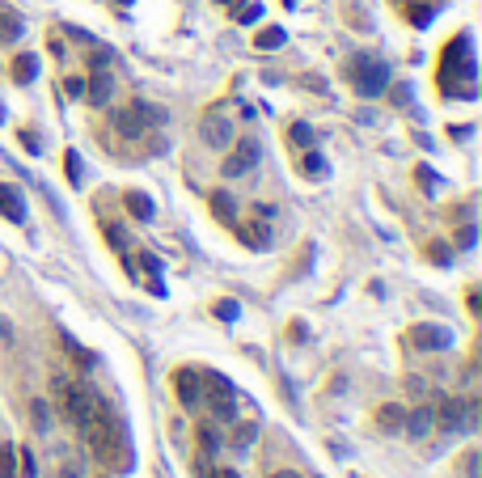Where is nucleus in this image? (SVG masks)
Wrapping results in <instances>:
<instances>
[{"label":"nucleus","instance_id":"f257e3e1","mask_svg":"<svg viewBox=\"0 0 482 478\" xmlns=\"http://www.w3.org/2000/svg\"><path fill=\"white\" fill-rule=\"evenodd\" d=\"M440 64H445L440 85L449 89V97H474V42H470V34H457L445 47Z\"/></svg>","mask_w":482,"mask_h":478},{"label":"nucleus","instance_id":"f03ea898","mask_svg":"<svg viewBox=\"0 0 482 478\" xmlns=\"http://www.w3.org/2000/svg\"><path fill=\"white\" fill-rule=\"evenodd\" d=\"M55 394H64L59 402H64V419L72 424V428H80V432H89L110 407H106V398H97L89 386H68V381H55Z\"/></svg>","mask_w":482,"mask_h":478},{"label":"nucleus","instance_id":"7ed1b4c3","mask_svg":"<svg viewBox=\"0 0 482 478\" xmlns=\"http://www.w3.org/2000/svg\"><path fill=\"white\" fill-rule=\"evenodd\" d=\"M89 441H93V449H97V458L110 466V470H131V445H127V432L110 419V411L85 432Z\"/></svg>","mask_w":482,"mask_h":478},{"label":"nucleus","instance_id":"20e7f679","mask_svg":"<svg viewBox=\"0 0 482 478\" xmlns=\"http://www.w3.org/2000/svg\"><path fill=\"white\" fill-rule=\"evenodd\" d=\"M343 72H347V80H351L364 97H377V93L385 89V80H390V68H385L381 59H373V55H351Z\"/></svg>","mask_w":482,"mask_h":478},{"label":"nucleus","instance_id":"39448f33","mask_svg":"<svg viewBox=\"0 0 482 478\" xmlns=\"http://www.w3.org/2000/svg\"><path fill=\"white\" fill-rule=\"evenodd\" d=\"M203 398L212 402V415L224 424V419H233V386L220 377V373H203Z\"/></svg>","mask_w":482,"mask_h":478},{"label":"nucleus","instance_id":"423d86ee","mask_svg":"<svg viewBox=\"0 0 482 478\" xmlns=\"http://www.w3.org/2000/svg\"><path fill=\"white\" fill-rule=\"evenodd\" d=\"M258 157H263V144L254 140V136H246L241 144H237V153L224 161V178H237V174H246V169H254L258 165Z\"/></svg>","mask_w":482,"mask_h":478},{"label":"nucleus","instance_id":"0eeeda50","mask_svg":"<svg viewBox=\"0 0 482 478\" xmlns=\"http://www.w3.org/2000/svg\"><path fill=\"white\" fill-rule=\"evenodd\" d=\"M411 347H419V352H440V347H453V330L449 326H415L411 330Z\"/></svg>","mask_w":482,"mask_h":478},{"label":"nucleus","instance_id":"6e6552de","mask_svg":"<svg viewBox=\"0 0 482 478\" xmlns=\"http://www.w3.org/2000/svg\"><path fill=\"white\" fill-rule=\"evenodd\" d=\"M174 390H178L182 407H199V402H203V377H199L195 369H178V373H174Z\"/></svg>","mask_w":482,"mask_h":478},{"label":"nucleus","instance_id":"1a4fd4ad","mask_svg":"<svg viewBox=\"0 0 482 478\" xmlns=\"http://www.w3.org/2000/svg\"><path fill=\"white\" fill-rule=\"evenodd\" d=\"M432 424H436V411H432V407H415V411H406L402 432H411V436H428Z\"/></svg>","mask_w":482,"mask_h":478},{"label":"nucleus","instance_id":"9d476101","mask_svg":"<svg viewBox=\"0 0 482 478\" xmlns=\"http://www.w3.org/2000/svg\"><path fill=\"white\" fill-rule=\"evenodd\" d=\"M0 216H8V220H25V203H21V191L17 186H0Z\"/></svg>","mask_w":482,"mask_h":478},{"label":"nucleus","instance_id":"9b49d317","mask_svg":"<svg viewBox=\"0 0 482 478\" xmlns=\"http://www.w3.org/2000/svg\"><path fill=\"white\" fill-rule=\"evenodd\" d=\"M110 89H114L110 72H97V76H93V85H85V93H89V102H93V106H106V102H110Z\"/></svg>","mask_w":482,"mask_h":478},{"label":"nucleus","instance_id":"f8f14e48","mask_svg":"<svg viewBox=\"0 0 482 478\" xmlns=\"http://www.w3.org/2000/svg\"><path fill=\"white\" fill-rule=\"evenodd\" d=\"M127 212H131L135 220H152L157 208H152V199H148L144 191H127Z\"/></svg>","mask_w":482,"mask_h":478},{"label":"nucleus","instance_id":"ddd939ff","mask_svg":"<svg viewBox=\"0 0 482 478\" xmlns=\"http://www.w3.org/2000/svg\"><path fill=\"white\" fill-rule=\"evenodd\" d=\"M207 203H212V212H216L224 225H233V220H237V208H233V195H229V191H212V199H207Z\"/></svg>","mask_w":482,"mask_h":478},{"label":"nucleus","instance_id":"4468645a","mask_svg":"<svg viewBox=\"0 0 482 478\" xmlns=\"http://www.w3.org/2000/svg\"><path fill=\"white\" fill-rule=\"evenodd\" d=\"M34 76H38V59H34V55H17V59H13V80H17V85H30Z\"/></svg>","mask_w":482,"mask_h":478},{"label":"nucleus","instance_id":"2eb2a0df","mask_svg":"<svg viewBox=\"0 0 482 478\" xmlns=\"http://www.w3.org/2000/svg\"><path fill=\"white\" fill-rule=\"evenodd\" d=\"M203 140H207V144H216V148H224V144L233 140V127H229L224 119H216V123H207V127H203Z\"/></svg>","mask_w":482,"mask_h":478},{"label":"nucleus","instance_id":"dca6fc26","mask_svg":"<svg viewBox=\"0 0 482 478\" xmlns=\"http://www.w3.org/2000/svg\"><path fill=\"white\" fill-rule=\"evenodd\" d=\"M377 424H381L385 432H402V424H406V411H402V407H381V411H377Z\"/></svg>","mask_w":482,"mask_h":478},{"label":"nucleus","instance_id":"f3484780","mask_svg":"<svg viewBox=\"0 0 482 478\" xmlns=\"http://www.w3.org/2000/svg\"><path fill=\"white\" fill-rule=\"evenodd\" d=\"M254 47H258V51H275V47H284V30H279V25L258 30V34H254Z\"/></svg>","mask_w":482,"mask_h":478},{"label":"nucleus","instance_id":"a211bd4d","mask_svg":"<svg viewBox=\"0 0 482 478\" xmlns=\"http://www.w3.org/2000/svg\"><path fill=\"white\" fill-rule=\"evenodd\" d=\"M241 241L254 246V250H267V246H271V233H267V225H246V229H241Z\"/></svg>","mask_w":482,"mask_h":478},{"label":"nucleus","instance_id":"6ab92c4d","mask_svg":"<svg viewBox=\"0 0 482 478\" xmlns=\"http://www.w3.org/2000/svg\"><path fill=\"white\" fill-rule=\"evenodd\" d=\"M0 38H4V42L21 38V17H17V13H0Z\"/></svg>","mask_w":482,"mask_h":478},{"label":"nucleus","instance_id":"aec40b11","mask_svg":"<svg viewBox=\"0 0 482 478\" xmlns=\"http://www.w3.org/2000/svg\"><path fill=\"white\" fill-rule=\"evenodd\" d=\"M13 462H17V449L0 445V478H17V470H13Z\"/></svg>","mask_w":482,"mask_h":478},{"label":"nucleus","instance_id":"412c9836","mask_svg":"<svg viewBox=\"0 0 482 478\" xmlns=\"http://www.w3.org/2000/svg\"><path fill=\"white\" fill-rule=\"evenodd\" d=\"M301 169H305V174H309V178H326V161H322V157H318V153H309V157H305V161H301Z\"/></svg>","mask_w":482,"mask_h":478},{"label":"nucleus","instance_id":"4be33fe9","mask_svg":"<svg viewBox=\"0 0 482 478\" xmlns=\"http://www.w3.org/2000/svg\"><path fill=\"white\" fill-rule=\"evenodd\" d=\"M64 165H68V182H80V174H85V169H80V157H76V153H68V157H64Z\"/></svg>","mask_w":482,"mask_h":478},{"label":"nucleus","instance_id":"5701e85b","mask_svg":"<svg viewBox=\"0 0 482 478\" xmlns=\"http://www.w3.org/2000/svg\"><path fill=\"white\" fill-rule=\"evenodd\" d=\"M106 241H110L114 250H123V246H127V233H123L119 225H106Z\"/></svg>","mask_w":482,"mask_h":478},{"label":"nucleus","instance_id":"b1692460","mask_svg":"<svg viewBox=\"0 0 482 478\" xmlns=\"http://www.w3.org/2000/svg\"><path fill=\"white\" fill-rule=\"evenodd\" d=\"M199 441H203L207 449H220V436H216V424H203V428H199Z\"/></svg>","mask_w":482,"mask_h":478},{"label":"nucleus","instance_id":"393cba45","mask_svg":"<svg viewBox=\"0 0 482 478\" xmlns=\"http://www.w3.org/2000/svg\"><path fill=\"white\" fill-rule=\"evenodd\" d=\"M64 89H68V97H85V80H80V76H68Z\"/></svg>","mask_w":482,"mask_h":478},{"label":"nucleus","instance_id":"a878e982","mask_svg":"<svg viewBox=\"0 0 482 478\" xmlns=\"http://www.w3.org/2000/svg\"><path fill=\"white\" fill-rule=\"evenodd\" d=\"M237 449H246V445H254V424H246V428H237V441H233Z\"/></svg>","mask_w":482,"mask_h":478},{"label":"nucleus","instance_id":"bb28decb","mask_svg":"<svg viewBox=\"0 0 482 478\" xmlns=\"http://www.w3.org/2000/svg\"><path fill=\"white\" fill-rule=\"evenodd\" d=\"M292 140H296V144H309V140H313V131H309L305 123H296V127H292Z\"/></svg>","mask_w":482,"mask_h":478},{"label":"nucleus","instance_id":"cd10ccee","mask_svg":"<svg viewBox=\"0 0 482 478\" xmlns=\"http://www.w3.org/2000/svg\"><path fill=\"white\" fill-rule=\"evenodd\" d=\"M216 313H220L224 322H233V318H237V305H233V301H220V305H216Z\"/></svg>","mask_w":482,"mask_h":478},{"label":"nucleus","instance_id":"c85d7f7f","mask_svg":"<svg viewBox=\"0 0 482 478\" xmlns=\"http://www.w3.org/2000/svg\"><path fill=\"white\" fill-rule=\"evenodd\" d=\"M258 13H263V8H258V4H246V8H241V13H237V17H241V21H258Z\"/></svg>","mask_w":482,"mask_h":478},{"label":"nucleus","instance_id":"c756f323","mask_svg":"<svg viewBox=\"0 0 482 478\" xmlns=\"http://www.w3.org/2000/svg\"><path fill=\"white\" fill-rule=\"evenodd\" d=\"M474 466H478V453H466V478H478Z\"/></svg>","mask_w":482,"mask_h":478},{"label":"nucleus","instance_id":"7c9ffc66","mask_svg":"<svg viewBox=\"0 0 482 478\" xmlns=\"http://www.w3.org/2000/svg\"><path fill=\"white\" fill-rule=\"evenodd\" d=\"M406 97H411V89H406V85H398V89H394V102H398V106H406Z\"/></svg>","mask_w":482,"mask_h":478},{"label":"nucleus","instance_id":"2f4dec72","mask_svg":"<svg viewBox=\"0 0 482 478\" xmlns=\"http://www.w3.org/2000/svg\"><path fill=\"white\" fill-rule=\"evenodd\" d=\"M21 144H25V148H30V153H38V148H42V144H38V140H34V136H30V131H21Z\"/></svg>","mask_w":482,"mask_h":478},{"label":"nucleus","instance_id":"473e14b6","mask_svg":"<svg viewBox=\"0 0 482 478\" xmlns=\"http://www.w3.org/2000/svg\"><path fill=\"white\" fill-rule=\"evenodd\" d=\"M212 478H241V474H237V470H216Z\"/></svg>","mask_w":482,"mask_h":478},{"label":"nucleus","instance_id":"72a5a7b5","mask_svg":"<svg viewBox=\"0 0 482 478\" xmlns=\"http://www.w3.org/2000/svg\"><path fill=\"white\" fill-rule=\"evenodd\" d=\"M271 478H301V474H292V470H279V474H271Z\"/></svg>","mask_w":482,"mask_h":478},{"label":"nucleus","instance_id":"f704fd0d","mask_svg":"<svg viewBox=\"0 0 482 478\" xmlns=\"http://www.w3.org/2000/svg\"><path fill=\"white\" fill-rule=\"evenodd\" d=\"M284 4H288V8H296V0H284Z\"/></svg>","mask_w":482,"mask_h":478},{"label":"nucleus","instance_id":"c9c22d12","mask_svg":"<svg viewBox=\"0 0 482 478\" xmlns=\"http://www.w3.org/2000/svg\"><path fill=\"white\" fill-rule=\"evenodd\" d=\"M119 4H131V0H119Z\"/></svg>","mask_w":482,"mask_h":478},{"label":"nucleus","instance_id":"e433bc0d","mask_svg":"<svg viewBox=\"0 0 482 478\" xmlns=\"http://www.w3.org/2000/svg\"><path fill=\"white\" fill-rule=\"evenodd\" d=\"M0 335H4V322H0Z\"/></svg>","mask_w":482,"mask_h":478}]
</instances>
